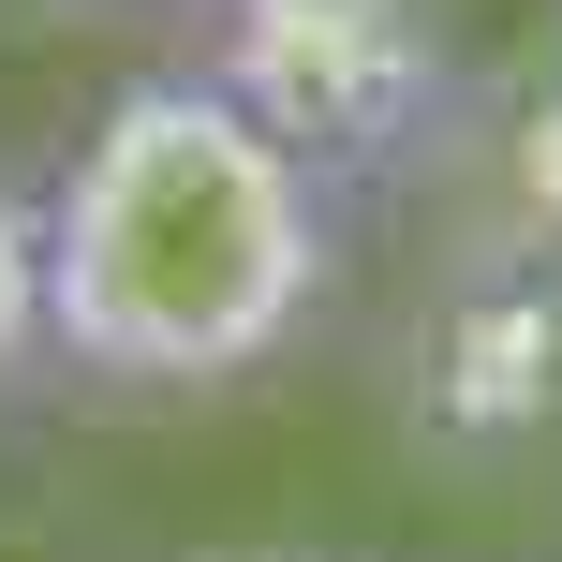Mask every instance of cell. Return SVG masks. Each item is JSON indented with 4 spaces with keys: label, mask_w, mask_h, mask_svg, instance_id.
Masks as SVG:
<instances>
[{
    "label": "cell",
    "mask_w": 562,
    "mask_h": 562,
    "mask_svg": "<svg viewBox=\"0 0 562 562\" xmlns=\"http://www.w3.org/2000/svg\"><path fill=\"white\" fill-rule=\"evenodd\" d=\"M340 193L223 104L193 59L134 75L45 193V370L104 400H223L311 340Z\"/></svg>",
    "instance_id": "6da1fadb"
},
{
    "label": "cell",
    "mask_w": 562,
    "mask_h": 562,
    "mask_svg": "<svg viewBox=\"0 0 562 562\" xmlns=\"http://www.w3.org/2000/svg\"><path fill=\"white\" fill-rule=\"evenodd\" d=\"M207 89L311 178H385L445 134V15L429 0H207Z\"/></svg>",
    "instance_id": "7a4b0ae2"
},
{
    "label": "cell",
    "mask_w": 562,
    "mask_h": 562,
    "mask_svg": "<svg viewBox=\"0 0 562 562\" xmlns=\"http://www.w3.org/2000/svg\"><path fill=\"white\" fill-rule=\"evenodd\" d=\"M400 415H415L445 459H504V445H533V429L562 415V267L518 252V267L459 281V296L429 311V340H415Z\"/></svg>",
    "instance_id": "3957f363"
},
{
    "label": "cell",
    "mask_w": 562,
    "mask_h": 562,
    "mask_svg": "<svg viewBox=\"0 0 562 562\" xmlns=\"http://www.w3.org/2000/svg\"><path fill=\"white\" fill-rule=\"evenodd\" d=\"M45 370V193L0 178V385Z\"/></svg>",
    "instance_id": "277c9868"
},
{
    "label": "cell",
    "mask_w": 562,
    "mask_h": 562,
    "mask_svg": "<svg viewBox=\"0 0 562 562\" xmlns=\"http://www.w3.org/2000/svg\"><path fill=\"white\" fill-rule=\"evenodd\" d=\"M223 562H356V548H223Z\"/></svg>",
    "instance_id": "5b68a950"
}]
</instances>
